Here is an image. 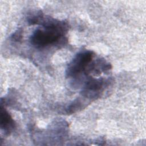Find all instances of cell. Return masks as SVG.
<instances>
[{
	"instance_id": "cell-5",
	"label": "cell",
	"mask_w": 146,
	"mask_h": 146,
	"mask_svg": "<svg viewBox=\"0 0 146 146\" xmlns=\"http://www.w3.org/2000/svg\"><path fill=\"white\" fill-rule=\"evenodd\" d=\"M83 103L81 102V100H79V99H78L77 100L72 102L67 107V113H74L78 111L79 110L83 108Z\"/></svg>"
},
{
	"instance_id": "cell-1",
	"label": "cell",
	"mask_w": 146,
	"mask_h": 146,
	"mask_svg": "<svg viewBox=\"0 0 146 146\" xmlns=\"http://www.w3.org/2000/svg\"><path fill=\"white\" fill-rule=\"evenodd\" d=\"M40 22L43 28L36 29L30 37V43L36 48H43L57 42L68 29L66 23L53 18L42 17Z\"/></svg>"
},
{
	"instance_id": "cell-4",
	"label": "cell",
	"mask_w": 146,
	"mask_h": 146,
	"mask_svg": "<svg viewBox=\"0 0 146 146\" xmlns=\"http://www.w3.org/2000/svg\"><path fill=\"white\" fill-rule=\"evenodd\" d=\"M15 123L11 116L1 104L0 112V127L6 135H9L14 129Z\"/></svg>"
},
{
	"instance_id": "cell-3",
	"label": "cell",
	"mask_w": 146,
	"mask_h": 146,
	"mask_svg": "<svg viewBox=\"0 0 146 146\" xmlns=\"http://www.w3.org/2000/svg\"><path fill=\"white\" fill-rule=\"evenodd\" d=\"M108 80L102 78H90L83 86L82 95L90 99H96L100 96L106 86H108Z\"/></svg>"
},
{
	"instance_id": "cell-6",
	"label": "cell",
	"mask_w": 146,
	"mask_h": 146,
	"mask_svg": "<svg viewBox=\"0 0 146 146\" xmlns=\"http://www.w3.org/2000/svg\"><path fill=\"white\" fill-rule=\"evenodd\" d=\"M23 37V30L21 29H17L10 36V39L12 41L21 42Z\"/></svg>"
},
{
	"instance_id": "cell-2",
	"label": "cell",
	"mask_w": 146,
	"mask_h": 146,
	"mask_svg": "<svg viewBox=\"0 0 146 146\" xmlns=\"http://www.w3.org/2000/svg\"><path fill=\"white\" fill-rule=\"evenodd\" d=\"M94 55V52L90 50L78 52L68 64L66 71V76L75 78L82 72H89Z\"/></svg>"
}]
</instances>
